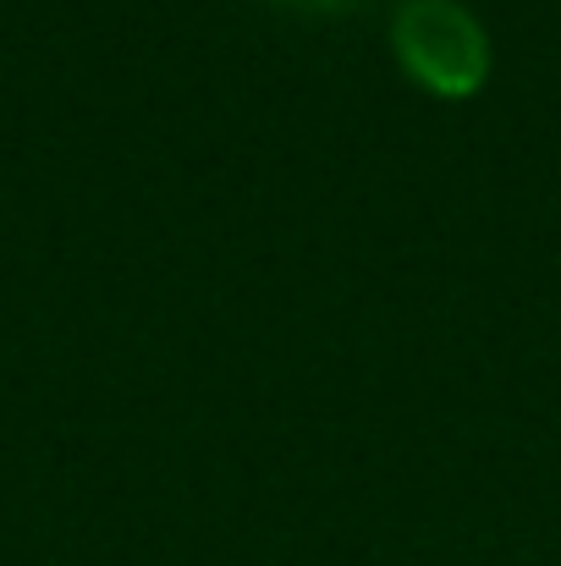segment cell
<instances>
[{
	"label": "cell",
	"instance_id": "obj_1",
	"mask_svg": "<svg viewBox=\"0 0 561 566\" xmlns=\"http://www.w3.org/2000/svg\"><path fill=\"white\" fill-rule=\"evenodd\" d=\"M396 61L440 99H463L490 72V39L457 0H407L391 17Z\"/></svg>",
	"mask_w": 561,
	"mask_h": 566
},
{
	"label": "cell",
	"instance_id": "obj_2",
	"mask_svg": "<svg viewBox=\"0 0 561 566\" xmlns=\"http://www.w3.org/2000/svg\"><path fill=\"white\" fill-rule=\"evenodd\" d=\"M281 6H298V11H314V17H336V11H347L359 0H281Z\"/></svg>",
	"mask_w": 561,
	"mask_h": 566
}]
</instances>
